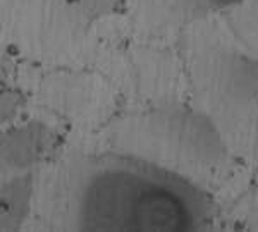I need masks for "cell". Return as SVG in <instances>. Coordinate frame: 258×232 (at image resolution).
<instances>
[{
    "label": "cell",
    "mask_w": 258,
    "mask_h": 232,
    "mask_svg": "<svg viewBox=\"0 0 258 232\" xmlns=\"http://www.w3.org/2000/svg\"><path fill=\"white\" fill-rule=\"evenodd\" d=\"M50 176L41 205L57 229L186 232L215 218L195 179L122 150L68 157Z\"/></svg>",
    "instance_id": "cell-1"
},
{
    "label": "cell",
    "mask_w": 258,
    "mask_h": 232,
    "mask_svg": "<svg viewBox=\"0 0 258 232\" xmlns=\"http://www.w3.org/2000/svg\"><path fill=\"white\" fill-rule=\"evenodd\" d=\"M115 150L143 157L195 179L222 171L229 143L202 107L164 103L120 121L114 131Z\"/></svg>",
    "instance_id": "cell-2"
},
{
    "label": "cell",
    "mask_w": 258,
    "mask_h": 232,
    "mask_svg": "<svg viewBox=\"0 0 258 232\" xmlns=\"http://www.w3.org/2000/svg\"><path fill=\"white\" fill-rule=\"evenodd\" d=\"M120 11V0H14L11 24L24 50L53 59L78 50L103 19Z\"/></svg>",
    "instance_id": "cell-3"
},
{
    "label": "cell",
    "mask_w": 258,
    "mask_h": 232,
    "mask_svg": "<svg viewBox=\"0 0 258 232\" xmlns=\"http://www.w3.org/2000/svg\"><path fill=\"white\" fill-rule=\"evenodd\" d=\"M202 109L222 131L229 146L239 134L251 136L258 122V57L238 48H217L197 64Z\"/></svg>",
    "instance_id": "cell-4"
},
{
    "label": "cell",
    "mask_w": 258,
    "mask_h": 232,
    "mask_svg": "<svg viewBox=\"0 0 258 232\" xmlns=\"http://www.w3.org/2000/svg\"><path fill=\"white\" fill-rule=\"evenodd\" d=\"M244 2L246 0H133V11L141 30L162 36L226 11H236Z\"/></svg>",
    "instance_id": "cell-5"
},
{
    "label": "cell",
    "mask_w": 258,
    "mask_h": 232,
    "mask_svg": "<svg viewBox=\"0 0 258 232\" xmlns=\"http://www.w3.org/2000/svg\"><path fill=\"white\" fill-rule=\"evenodd\" d=\"M55 132L40 122L12 127L2 136V176L30 172L57 150Z\"/></svg>",
    "instance_id": "cell-6"
},
{
    "label": "cell",
    "mask_w": 258,
    "mask_h": 232,
    "mask_svg": "<svg viewBox=\"0 0 258 232\" xmlns=\"http://www.w3.org/2000/svg\"><path fill=\"white\" fill-rule=\"evenodd\" d=\"M33 172H19L4 176L2 181V230L19 229L31 212Z\"/></svg>",
    "instance_id": "cell-7"
},
{
    "label": "cell",
    "mask_w": 258,
    "mask_h": 232,
    "mask_svg": "<svg viewBox=\"0 0 258 232\" xmlns=\"http://www.w3.org/2000/svg\"><path fill=\"white\" fill-rule=\"evenodd\" d=\"M251 24H256V28L253 31L258 35V0H251ZM255 41H258V36Z\"/></svg>",
    "instance_id": "cell-8"
}]
</instances>
